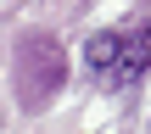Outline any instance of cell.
<instances>
[{"label":"cell","instance_id":"1","mask_svg":"<svg viewBox=\"0 0 151 134\" xmlns=\"http://www.w3.org/2000/svg\"><path fill=\"white\" fill-rule=\"evenodd\" d=\"M84 67L101 90H134L151 73V17H140L134 28H106L84 45Z\"/></svg>","mask_w":151,"mask_h":134}]
</instances>
